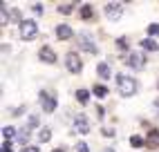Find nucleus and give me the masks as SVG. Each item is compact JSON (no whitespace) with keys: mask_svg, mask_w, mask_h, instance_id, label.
Instances as JSON below:
<instances>
[{"mask_svg":"<svg viewBox=\"0 0 159 152\" xmlns=\"http://www.w3.org/2000/svg\"><path fill=\"white\" fill-rule=\"evenodd\" d=\"M116 90H119L121 96H132L137 92V83H134V78H130V76L119 74L116 76Z\"/></svg>","mask_w":159,"mask_h":152,"instance_id":"1","label":"nucleus"},{"mask_svg":"<svg viewBox=\"0 0 159 152\" xmlns=\"http://www.w3.org/2000/svg\"><path fill=\"white\" fill-rule=\"evenodd\" d=\"M36 34H38V25L34 20H23L20 23V38L31 40V38H36Z\"/></svg>","mask_w":159,"mask_h":152,"instance_id":"2","label":"nucleus"},{"mask_svg":"<svg viewBox=\"0 0 159 152\" xmlns=\"http://www.w3.org/2000/svg\"><path fill=\"white\" fill-rule=\"evenodd\" d=\"M65 65H67V69H70L72 74H79V72L83 69V63H81V58H79V54H74V51L65 54Z\"/></svg>","mask_w":159,"mask_h":152,"instance_id":"3","label":"nucleus"},{"mask_svg":"<svg viewBox=\"0 0 159 152\" xmlns=\"http://www.w3.org/2000/svg\"><path fill=\"white\" fill-rule=\"evenodd\" d=\"M125 65H128V67H132V69H143L146 58H143V54L132 51V54H128V58H125Z\"/></svg>","mask_w":159,"mask_h":152,"instance_id":"4","label":"nucleus"},{"mask_svg":"<svg viewBox=\"0 0 159 152\" xmlns=\"http://www.w3.org/2000/svg\"><path fill=\"white\" fill-rule=\"evenodd\" d=\"M40 107L49 114V112H54L56 110V99L52 94H47V92H40Z\"/></svg>","mask_w":159,"mask_h":152,"instance_id":"5","label":"nucleus"},{"mask_svg":"<svg viewBox=\"0 0 159 152\" xmlns=\"http://www.w3.org/2000/svg\"><path fill=\"white\" fill-rule=\"evenodd\" d=\"M121 14H123V7L119 2H108L105 5V16H108L110 20H119Z\"/></svg>","mask_w":159,"mask_h":152,"instance_id":"6","label":"nucleus"},{"mask_svg":"<svg viewBox=\"0 0 159 152\" xmlns=\"http://www.w3.org/2000/svg\"><path fill=\"white\" fill-rule=\"evenodd\" d=\"M74 132H76V134H88L90 132V123H88V118L83 114L74 118Z\"/></svg>","mask_w":159,"mask_h":152,"instance_id":"7","label":"nucleus"},{"mask_svg":"<svg viewBox=\"0 0 159 152\" xmlns=\"http://www.w3.org/2000/svg\"><path fill=\"white\" fill-rule=\"evenodd\" d=\"M79 45L85 49V51H90V54H97V45H94V40H92L90 34H81L79 36Z\"/></svg>","mask_w":159,"mask_h":152,"instance_id":"8","label":"nucleus"},{"mask_svg":"<svg viewBox=\"0 0 159 152\" xmlns=\"http://www.w3.org/2000/svg\"><path fill=\"white\" fill-rule=\"evenodd\" d=\"M38 56H40V60L47 63V65H54V63H56V54H54V49L47 47V45H45V47H40Z\"/></svg>","mask_w":159,"mask_h":152,"instance_id":"9","label":"nucleus"},{"mask_svg":"<svg viewBox=\"0 0 159 152\" xmlns=\"http://www.w3.org/2000/svg\"><path fill=\"white\" fill-rule=\"evenodd\" d=\"M146 145H148V148H159V132H157V130H150V132H148Z\"/></svg>","mask_w":159,"mask_h":152,"instance_id":"10","label":"nucleus"},{"mask_svg":"<svg viewBox=\"0 0 159 152\" xmlns=\"http://www.w3.org/2000/svg\"><path fill=\"white\" fill-rule=\"evenodd\" d=\"M56 36H58L61 40L72 38V27H70V25H58V27H56Z\"/></svg>","mask_w":159,"mask_h":152,"instance_id":"11","label":"nucleus"},{"mask_svg":"<svg viewBox=\"0 0 159 152\" xmlns=\"http://www.w3.org/2000/svg\"><path fill=\"white\" fill-rule=\"evenodd\" d=\"M29 134H31V130H29L27 125H25L23 130H18V136H16V139H18V143L23 145V148H27V141H29Z\"/></svg>","mask_w":159,"mask_h":152,"instance_id":"12","label":"nucleus"},{"mask_svg":"<svg viewBox=\"0 0 159 152\" xmlns=\"http://www.w3.org/2000/svg\"><path fill=\"white\" fill-rule=\"evenodd\" d=\"M97 74H99V78H110V67H108V63H99Z\"/></svg>","mask_w":159,"mask_h":152,"instance_id":"13","label":"nucleus"},{"mask_svg":"<svg viewBox=\"0 0 159 152\" xmlns=\"http://www.w3.org/2000/svg\"><path fill=\"white\" fill-rule=\"evenodd\" d=\"M141 47L148 49V51H157V49H159V45H157L152 38H143V40H141Z\"/></svg>","mask_w":159,"mask_h":152,"instance_id":"14","label":"nucleus"},{"mask_svg":"<svg viewBox=\"0 0 159 152\" xmlns=\"http://www.w3.org/2000/svg\"><path fill=\"white\" fill-rule=\"evenodd\" d=\"M74 7H76L74 2H61V5H58V14H65V16H67V14L74 11Z\"/></svg>","mask_w":159,"mask_h":152,"instance_id":"15","label":"nucleus"},{"mask_svg":"<svg viewBox=\"0 0 159 152\" xmlns=\"http://www.w3.org/2000/svg\"><path fill=\"white\" fill-rule=\"evenodd\" d=\"M92 92L97 94L99 99H103V96H108V87H105V85H99V83H97V85L92 87Z\"/></svg>","mask_w":159,"mask_h":152,"instance_id":"16","label":"nucleus"},{"mask_svg":"<svg viewBox=\"0 0 159 152\" xmlns=\"http://www.w3.org/2000/svg\"><path fill=\"white\" fill-rule=\"evenodd\" d=\"M76 101L85 105V103L90 101V92H88V90H79V92H76Z\"/></svg>","mask_w":159,"mask_h":152,"instance_id":"17","label":"nucleus"},{"mask_svg":"<svg viewBox=\"0 0 159 152\" xmlns=\"http://www.w3.org/2000/svg\"><path fill=\"white\" fill-rule=\"evenodd\" d=\"M2 136H5V141H11V139L18 136V134H16V130H14V127H9V125H7V127H2Z\"/></svg>","mask_w":159,"mask_h":152,"instance_id":"18","label":"nucleus"},{"mask_svg":"<svg viewBox=\"0 0 159 152\" xmlns=\"http://www.w3.org/2000/svg\"><path fill=\"white\" fill-rule=\"evenodd\" d=\"M0 25H9V16H7V5H2L0 7Z\"/></svg>","mask_w":159,"mask_h":152,"instance_id":"19","label":"nucleus"},{"mask_svg":"<svg viewBox=\"0 0 159 152\" xmlns=\"http://www.w3.org/2000/svg\"><path fill=\"white\" fill-rule=\"evenodd\" d=\"M92 14H94V11H92V5H83V7H81V18L88 20V18H92Z\"/></svg>","mask_w":159,"mask_h":152,"instance_id":"20","label":"nucleus"},{"mask_svg":"<svg viewBox=\"0 0 159 152\" xmlns=\"http://www.w3.org/2000/svg\"><path fill=\"white\" fill-rule=\"evenodd\" d=\"M143 143H146V141H143L141 136H137V134H134V136H130V145H132V148H141Z\"/></svg>","mask_w":159,"mask_h":152,"instance_id":"21","label":"nucleus"},{"mask_svg":"<svg viewBox=\"0 0 159 152\" xmlns=\"http://www.w3.org/2000/svg\"><path fill=\"white\" fill-rule=\"evenodd\" d=\"M38 139H40V141H43V143H47V141L52 139V132H49V130H47V127H43V130H40V134H38Z\"/></svg>","mask_w":159,"mask_h":152,"instance_id":"22","label":"nucleus"},{"mask_svg":"<svg viewBox=\"0 0 159 152\" xmlns=\"http://www.w3.org/2000/svg\"><path fill=\"white\" fill-rule=\"evenodd\" d=\"M148 34H150V38H152V36H159V25H155V23L148 25Z\"/></svg>","mask_w":159,"mask_h":152,"instance_id":"23","label":"nucleus"},{"mask_svg":"<svg viewBox=\"0 0 159 152\" xmlns=\"http://www.w3.org/2000/svg\"><path fill=\"white\" fill-rule=\"evenodd\" d=\"M76 152H88V143H83V141H79L76 143V148H74Z\"/></svg>","mask_w":159,"mask_h":152,"instance_id":"24","label":"nucleus"},{"mask_svg":"<svg viewBox=\"0 0 159 152\" xmlns=\"http://www.w3.org/2000/svg\"><path fill=\"white\" fill-rule=\"evenodd\" d=\"M116 45H119V49H128V40H125V38H119V40H116Z\"/></svg>","mask_w":159,"mask_h":152,"instance_id":"25","label":"nucleus"},{"mask_svg":"<svg viewBox=\"0 0 159 152\" xmlns=\"http://www.w3.org/2000/svg\"><path fill=\"white\" fill-rule=\"evenodd\" d=\"M0 152H11V141H2V150Z\"/></svg>","mask_w":159,"mask_h":152,"instance_id":"26","label":"nucleus"},{"mask_svg":"<svg viewBox=\"0 0 159 152\" xmlns=\"http://www.w3.org/2000/svg\"><path fill=\"white\" fill-rule=\"evenodd\" d=\"M31 9H34V14H36V16H40V14H43V5H40V2H36Z\"/></svg>","mask_w":159,"mask_h":152,"instance_id":"27","label":"nucleus"},{"mask_svg":"<svg viewBox=\"0 0 159 152\" xmlns=\"http://www.w3.org/2000/svg\"><path fill=\"white\" fill-rule=\"evenodd\" d=\"M20 152H38V148L36 145H27V148H23Z\"/></svg>","mask_w":159,"mask_h":152,"instance_id":"28","label":"nucleus"},{"mask_svg":"<svg viewBox=\"0 0 159 152\" xmlns=\"http://www.w3.org/2000/svg\"><path fill=\"white\" fill-rule=\"evenodd\" d=\"M103 134H105V136H114V132H112L110 127H105V130H103Z\"/></svg>","mask_w":159,"mask_h":152,"instance_id":"29","label":"nucleus"},{"mask_svg":"<svg viewBox=\"0 0 159 152\" xmlns=\"http://www.w3.org/2000/svg\"><path fill=\"white\" fill-rule=\"evenodd\" d=\"M52 152H65V148H56V150H52Z\"/></svg>","mask_w":159,"mask_h":152,"instance_id":"30","label":"nucleus"},{"mask_svg":"<svg viewBox=\"0 0 159 152\" xmlns=\"http://www.w3.org/2000/svg\"><path fill=\"white\" fill-rule=\"evenodd\" d=\"M103 152H114V150L112 148H103Z\"/></svg>","mask_w":159,"mask_h":152,"instance_id":"31","label":"nucleus"},{"mask_svg":"<svg viewBox=\"0 0 159 152\" xmlns=\"http://www.w3.org/2000/svg\"><path fill=\"white\" fill-rule=\"evenodd\" d=\"M155 105H157V107H159V99H157V103H155Z\"/></svg>","mask_w":159,"mask_h":152,"instance_id":"32","label":"nucleus"}]
</instances>
